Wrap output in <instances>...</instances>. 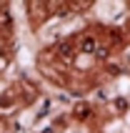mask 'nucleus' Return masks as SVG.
<instances>
[{
	"label": "nucleus",
	"instance_id": "obj_1",
	"mask_svg": "<svg viewBox=\"0 0 130 133\" xmlns=\"http://www.w3.org/2000/svg\"><path fill=\"white\" fill-rule=\"evenodd\" d=\"M80 50H83V53H95V50H98L95 38H93V35H85L83 40H80Z\"/></svg>",
	"mask_w": 130,
	"mask_h": 133
},
{
	"label": "nucleus",
	"instance_id": "obj_2",
	"mask_svg": "<svg viewBox=\"0 0 130 133\" xmlns=\"http://www.w3.org/2000/svg\"><path fill=\"white\" fill-rule=\"evenodd\" d=\"M75 113H78L80 118H85V113H90V105H78V108H75Z\"/></svg>",
	"mask_w": 130,
	"mask_h": 133
}]
</instances>
